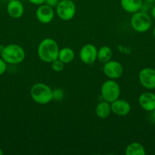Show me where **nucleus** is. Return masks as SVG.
Masks as SVG:
<instances>
[{"mask_svg":"<svg viewBox=\"0 0 155 155\" xmlns=\"http://www.w3.org/2000/svg\"><path fill=\"white\" fill-rule=\"evenodd\" d=\"M7 12L11 18L14 19H18L24 15V5L19 0L9 2L7 5Z\"/></svg>","mask_w":155,"mask_h":155,"instance_id":"obj_13","label":"nucleus"},{"mask_svg":"<svg viewBox=\"0 0 155 155\" xmlns=\"http://www.w3.org/2000/svg\"><path fill=\"white\" fill-rule=\"evenodd\" d=\"M150 15H151L152 18L155 20V5L153 6L151 8V10H150Z\"/></svg>","mask_w":155,"mask_h":155,"instance_id":"obj_25","label":"nucleus"},{"mask_svg":"<svg viewBox=\"0 0 155 155\" xmlns=\"http://www.w3.org/2000/svg\"><path fill=\"white\" fill-rule=\"evenodd\" d=\"M74 51L69 47H64L59 49L58 58L62 61L64 64H68L72 61L74 58Z\"/></svg>","mask_w":155,"mask_h":155,"instance_id":"obj_16","label":"nucleus"},{"mask_svg":"<svg viewBox=\"0 0 155 155\" xmlns=\"http://www.w3.org/2000/svg\"><path fill=\"white\" fill-rule=\"evenodd\" d=\"M138 80L143 87L149 90L155 89V69L146 68L141 70L138 74Z\"/></svg>","mask_w":155,"mask_h":155,"instance_id":"obj_9","label":"nucleus"},{"mask_svg":"<svg viewBox=\"0 0 155 155\" xmlns=\"http://www.w3.org/2000/svg\"><path fill=\"white\" fill-rule=\"evenodd\" d=\"M120 5L125 12L134 14L141 11L143 2L142 0H120Z\"/></svg>","mask_w":155,"mask_h":155,"instance_id":"obj_14","label":"nucleus"},{"mask_svg":"<svg viewBox=\"0 0 155 155\" xmlns=\"http://www.w3.org/2000/svg\"><path fill=\"white\" fill-rule=\"evenodd\" d=\"M103 73L110 80H116L123 74V67L117 61L110 60L103 64Z\"/></svg>","mask_w":155,"mask_h":155,"instance_id":"obj_7","label":"nucleus"},{"mask_svg":"<svg viewBox=\"0 0 155 155\" xmlns=\"http://www.w3.org/2000/svg\"><path fill=\"white\" fill-rule=\"evenodd\" d=\"M3 154V151L2 150V148H0V155H2Z\"/></svg>","mask_w":155,"mask_h":155,"instance_id":"obj_28","label":"nucleus"},{"mask_svg":"<svg viewBox=\"0 0 155 155\" xmlns=\"http://www.w3.org/2000/svg\"><path fill=\"white\" fill-rule=\"evenodd\" d=\"M56 13L62 21L71 20L76 13V6L74 2L72 0H60L56 7Z\"/></svg>","mask_w":155,"mask_h":155,"instance_id":"obj_6","label":"nucleus"},{"mask_svg":"<svg viewBox=\"0 0 155 155\" xmlns=\"http://www.w3.org/2000/svg\"><path fill=\"white\" fill-rule=\"evenodd\" d=\"M152 25L150 16L146 12H139L134 13L131 18V26L132 29L138 33L147 32Z\"/></svg>","mask_w":155,"mask_h":155,"instance_id":"obj_5","label":"nucleus"},{"mask_svg":"<svg viewBox=\"0 0 155 155\" xmlns=\"http://www.w3.org/2000/svg\"><path fill=\"white\" fill-rule=\"evenodd\" d=\"M1 58L9 64H18L25 58L24 49L18 44H9L0 51Z\"/></svg>","mask_w":155,"mask_h":155,"instance_id":"obj_2","label":"nucleus"},{"mask_svg":"<svg viewBox=\"0 0 155 155\" xmlns=\"http://www.w3.org/2000/svg\"><path fill=\"white\" fill-rule=\"evenodd\" d=\"M6 71H7V63L2 58H0V76L4 74Z\"/></svg>","mask_w":155,"mask_h":155,"instance_id":"obj_21","label":"nucleus"},{"mask_svg":"<svg viewBox=\"0 0 155 155\" xmlns=\"http://www.w3.org/2000/svg\"><path fill=\"white\" fill-rule=\"evenodd\" d=\"M145 1L147 2H149V3L155 2V0H145Z\"/></svg>","mask_w":155,"mask_h":155,"instance_id":"obj_26","label":"nucleus"},{"mask_svg":"<svg viewBox=\"0 0 155 155\" xmlns=\"http://www.w3.org/2000/svg\"><path fill=\"white\" fill-rule=\"evenodd\" d=\"M153 38L155 39V26L154 27H153Z\"/></svg>","mask_w":155,"mask_h":155,"instance_id":"obj_27","label":"nucleus"},{"mask_svg":"<svg viewBox=\"0 0 155 155\" xmlns=\"http://www.w3.org/2000/svg\"><path fill=\"white\" fill-rule=\"evenodd\" d=\"M35 14H36V18L38 21L45 24L52 22L55 17V12L53 10V8L47 5L45 3L38 5Z\"/></svg>","mask_w":155,"mask_h":155,"instance_id":"obj_10","label":"nucleus"},{"mask_svg":"<svg viewBox=\"0 0 155 155\" xmlns=\"http://www.w3.org/2000/svg\"><path fill=\"white\" fill-rule=\"evenodd\" d=\"M32 99L39 104H46L53 101V89L43 83H35L30 88Z\"/></svg>","mask_w":155,"mask_h":155,"instance_id":"obj_3","label":"nucleus"},{"mask_svg":"<svg viewBox=\"0 0 155 155\" xmlns=\"http://www.w3.org/2000/svg\"><path fill=\"white\" fill-rule=\"evenodd\" d=\"M50 64H51V68L56 72H61L65 67V64L62 61L59 60V58L54 60Z\"/></svg>","mask_w":155,"mask_h":155,"instance_id":"obj_19","label":"nucleus"},{"mask_svg":"<svg viewBox=\"0 0 155 155\" xmlns=\"http://www.w3.org/2000/svg\"><path fill=\"white\" fill-rule=\"evenodd\" d=\"M110 104L112 113L117 115V116H126V115L129 114L131 110L130 104L124 99L118 98L117 100L110 103Z\"/></svg>","mask_w":155,"mask_h":155,"instance_id":"obj_12","label":"nucleus"},{"mask_svg":"<svg viewBox=\"0 0 155 155\" xmlns=\"http://www.w3.org/2000/svg\"><path fill=\"white\" fill-rule=\"evenodd\" d=\"M95 113L99 118L106 119L112 113L110 103L106 101H101L97 104L95 108Z\"/></svg>","mask_w":155,"mask_h":155,"instance_id":"obj_15","label":"nucleus"},{"mask_svg":"<svg viewBox=\"0 0 155 155\" xmlns=\"http://www.w3.org/2000/svg\"><path fill=\"white\" fill-rule=\"evenodd\" d=\"M60 0H45V4L52 8H56Z\"/></svg>","mask_w":155,"mask_h":155,"instance_id":"obj_22","label":"nucleus"},{"mask_svg":"<svg viewBox=\"0 0 155 155\" xmlns=\"http://www.w3.org/2000/svg\"><path fill=\"white\" fill-rule=\"evenodd\" d=\"M8 2H10V1H13V0H7Z\"/></svg>","mask_w":155,"mask_h":155,"instance_id":"obj_29","label":"nucleus"},{"mask_svg":"<svg viewBox=\"0 0 155 155\" xmlns=\"http://www.w3.org/2000/svg\"><path fill=\"white\" fill-rule=\"evenodd\" d=\"M112 57V49L109 46L103 45L100 47L97 51V59L102 64H105L106 62L111 60Z\"/></svg>","mask_w":155,"mask_h":155,"instance_id":"obj_18","label":"nucleus"},{"mask_svg":"<svg viewBox=\"0 0 155 155\" xmlns=\"http://www.w3.org/2000/svg\"><path fill=\"white\" fill-rule=\"evenodd\" d=\"M125 154L126 155H144L146 154L144 147L139 142H132L126 147Z\"/></svg>","mask_w":155,"mask_h":155,"instance_id":"obj_17","label":"nucleus"},{"mask_svg":"<svg viewBox=\"0 0 155 155\" xmlns=\"http://www.w3.org/2000/svg\"><path fill=\"white\" fill-rule=\"evenodd\" d=\"M64 98V92L60 89H55L53 90V100L56 101H62Z\"/></svg>","mask_w":155,"mask_h":155,"instance_id":"obj_20","label":"nucleus"},{"mask_svg":"<svg viewBox=\"0 0 155 155\" xmlns=\"http://www.w3.org/2000/svg\"><path fill=\"white\" fill-rule=\"evenodd\" d=\"M59 48L57 42L51 38L43 39L37 47L39 58L46 63H51L58 58Z\"/></svg>","mask_w":155,"mask_h":155,"instance_id":"obj_1","label":"nucleus"},{"mask_svg":"<svg viewBox=\"0 0 155 155\" xmlns=\"http://www.w3.org/2000/svg\"><path fill=\"white\" fill-rule=\"evenodd\" d=\"M150 120L152 123H153V124H155V109L153 110H152V111H150Z\"/></svg>","mask_w":155,"mask_h":155,"instance_id":"obj_24","label":"nucleus"},{"mask_svg":"<svg viewBox=\"0 0 155 155\" xmlns=\"http://www.w3.org/2000/svg\"><path fill=\"white\" fill-rule=\"evenodd\" d=\"M138 104L143 110L152 111L155 109V94L150 92H143L138 97Z\"/></svg>","mask_w":155,"mask_h":155,"instance_id":"obj_11","label":"nucleus"},{"mask_svg":"<svg viewBox=\"0 0 155 155\" xmlns=\"http://www.w3.org/2000/svg\"><path fill=\"white\" fill-rule=\"evenodd\" d=\"M120 86L115 80H108L102 84L100 89L101 96L104 101L112 103L115 101L120 96Z\"/></svg>","mask_w":155,"mask_h":155,"instance_id":"obj_4","label":"nucleus"},{"mask_svg":"<svg viewBox=\"0 0 155 155\" xmlns=\"http://www.w3.org/2000/svg\"><path fill=\"white\" fill-rule=\"evenodd\" d=\"M30 3L36 5H40L44 4L45 3V0H28Z\"/></svg>","mask_w":155,"mask_h":155,"instance_id":"obj_23","label":"nucleus"},{"mask_svg":"<svg viewBox=\"0 0 155 155\" xmlns=\"http://www.w3.org/2000/svg\"><path fill=\"white\" fill-rule=\"evenodd\" d=\"M97 51L98 49L94 45L91 43L86 44L81 48L79 58L85 64H92L97 59Z\"/></svg>","mask_w":155,"mask_h":155,"instance_id":"obj_8","label":"nucleus"}]
</instances>
